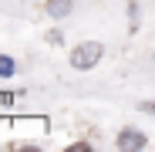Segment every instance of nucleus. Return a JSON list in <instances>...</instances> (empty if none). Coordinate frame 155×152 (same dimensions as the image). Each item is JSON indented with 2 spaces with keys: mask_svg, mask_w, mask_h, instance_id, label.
<instances>
[{
  "mask_svg": "<svg viewBox=\"0 0 155 152\" xmlns=\"http://www.w3.org/2000/svg\"><path fill=\"white\" fill-rule=\"evenodd\" d=\"M101 54H105V47H101L98 41H84V44H78V47L71 51V68L88 71V68H94V64L101 61Z\"/></svg>",
  "mask_w": 155,
  "mask_h": 152,
  "instance_id": "nucleus-1",
  "label": "nucleus"
},
{
  "mask_svg": "<svg viewBox=\"0 0 155 152\" xmlns=\"http://www.w3.org/2000/svg\"><path fill=\"white\" fill-rule=\"evenodd\" d=\"M115 142H118V149H142V145H145V135H142L138 129H121Z\"/></svg>",
  "mask_w": 155,
  "mask_h": 152,
  "instance_id": "nucleus-2",
  "label": "nucleus"
},
{
  "mask_svg": "<svg viewBox=\"0 0 155 152\" xmlns=\"http://www.w3.org/2000/svg\"><path fill=\"white\" fill-rule=\"evenodd\" d=\"M47 14L58 17V20L68 17V14H71V0H47Z\"/></svg>",
  "mask_w": 155,
  "mask_h": 152,
  "instance_id": "nucleus-3",
  "label": "nucleus"
},
{
  "mask_svg": "<svg viewBox=\"0 0 155 152\" xmlns=\"http://www.w3.org/2000/svg\"><path fill=\"white\" fill-rule=\"evenodd\" d=\"M14 71H17L14 58H7V54H0V78H14Z\"/></svg>",
  "mask_w": 155,
  "mask_h": 152,
  "instance_id": "nucleus-4",
  "label": "nucleus"
},
{
  "mask_svg": "<svg viewBox=\"0 0 155 152\" xmlns=\"http://www.w3.org/2000/svg\"><path fill=\"white\" fill-rule=\"evenodd\" d=\"M71 149H74V152H88V149H91V142H74Z\"/></svg>",
  "mask_w": 155,
  "mask_h": 152,
  "instance_id": "nucleus-5",
  "label": "nucleus"
},
{
  "mask_svg": "<svg viewBox=\"0 0 155 152\" xmlns=\"http://www.w3.org/2000/svg\"><path fill=\"white\" fill-rule=\"evenodd\" d=\"M142 108H145V112H152V115H155V101H145V105H142Z\"/></svg>",
  "mask_w": 155,
  "mask_h": 152,
  "instance_id": "nucleus-6",
  "label": "nucleus"
}]
</instances>
